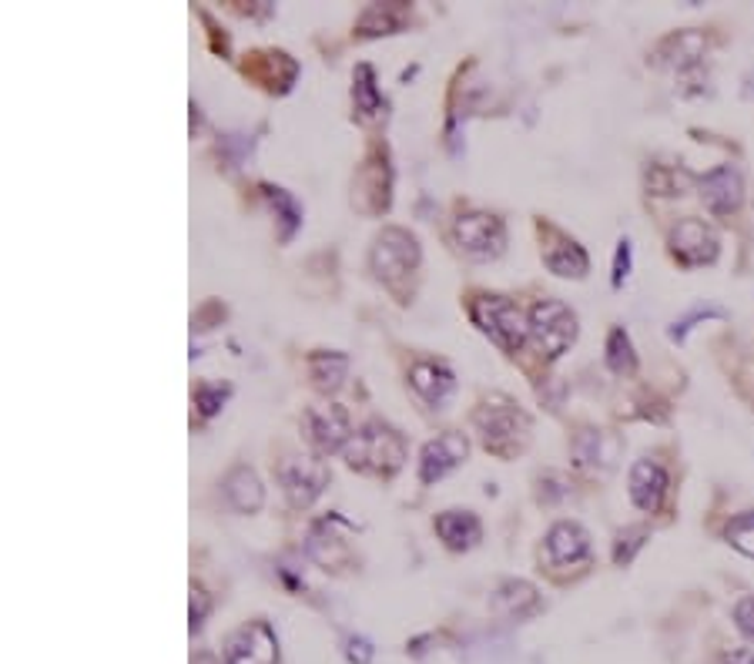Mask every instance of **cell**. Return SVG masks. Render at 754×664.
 <instances>
[{
  "label": "cell",
  "mask_w": 754,
  "mask_h": 664,
  "mask_svg": "<svg viewBox=\"0 0 754 664\" xmlns=\"http://www.w3.org/2000/svg\"><path fill=\"white\" fill-rule=\"evenodd\" d=\"M473 426L483 439V447L499 460L520 457L530 443V416L520 409L517 400L503 396V393H493L476 406Z\"/></svg>",
  "instance_id": "1"
},
{
  "label": "cell",
  "mask_w": 754,
  "mask_h": 664,
  "mask_svg": "<svg viewBox=\"0 0 754 664\" xmlns=\"http://www.w3.org/2000/svg\"><path fill=\"white\" fill-rule=\"evenodd\" d=\"M342 457H345L349 470H355V474L393 477L406 464V439L393 426L372 419V423H365L362 429L352 433Z\"/></svg>",
  "instance_id": "2"
},
{
  "label": "cell",
  "mask_w": 754,
  "mask_h": 664,
  "mask_svg": "<svg viewBox=\"0 0 754 664\" xmlns=\"http://www.w3.org/2000/svg\"><path fill=\"white\" fill-rule=\"evenodd\" d=\"M469 319L503 353H517L530 340V315L507 295H476L469 302Z\"/></svg>",
  "instance_id": "3"
},
{
  "label": "cell",
  "mask_w": 754,
  "mask_h": 664,
  "mask_svg": "<svg viewBox=\"0 0 754 664\" xmlns=\"http://www.w3.org/2000/svg\"><path fill=\"white\" fill-rule=\"evenodd\" d=\"M530 343L544 360H560L577 343V315L557 299H544L530 309Z\"/></svg>",
  "instance_id": "4"
},
{
  "label": "cell",
  "mask_w": 754,
  "mask_h": 664,
  "mask_svg": "<svg viewBox=\"0 0 754 664\" xmlns=\"http://www.w3.org/2000/svg\"><path fill=\"white\" fill-rule=\"evenodd\" d=\"M420 259H423L420 242L406 229H383L380 236H375L372 252H369V266H372L375 279H383L390 286L413 276L420 269Z\"/></svg>",
  "instance_id": "5"
},
{
  "label": "cell",
  "mask_w": 754,
  "mask_h": 664,
  "mask_svg": "<svg viewBox=\"0 0 754 664\" xmlns=\"http://www.w3.org/2000/svg\"><path fill=\"white\" fill-rule=\"evenodd\" d=\"M302 433H306V443L316 450V457H332V454H342L349 447L352 439V419H349V409L339 406V403H312L306 406L302 413Z\"/></svg>",
  "instance_id": "6"
},
{
  "label": "cell",
  "mask_w": 754,
  "mask_h": 664,
  "mask_svg": "<svg viewBox=\"0 0 754 664\" xmlns=\"http://www.w3.org/2000/svg\"><path fill=\"white\" fill-rule=\"evenodd\" d=\"M453 236L456 246L476 262H489L507 249V226H503L499 215L489 211H463L453 221Z\"/></svg>",
  "instance_id": "7"
},
{
  "label": "cell",
  "mask_w": 754,
  "mask_h": 664,
  "mask_svg": "<svg viewBox=\"0 0 754 664\" xmlns=\"http://www.w3.org/2000/svg\"><path fill=\"white\" fill-rule=\"evenodd\" d=\"M276 477H279V484H282L286 500H289L296 510L312 507V504L322 497V490L329 487V467L322 464V457H299V454H289V457L279 460Z\"/></svg>",
  "instance_id": "8"
},
{
  "label": "cell",
  "mask_w": 754,
  "mask_h": 664,
  "mask_svg": "<svg viewBox=\"0 0 754 664\" xmlns=\"http://www.w3.org/2000/svg\"><path fill=\"white\" fill-rule=\"evenodd\" d=\"M225 664H279V637L269 621H248L225 641Z\"/></svg>",
  "instance_id": "9"
},
{
  "label": "cell",
  "mask_w": 754,
  "mask_h": 664,
  "mask_svg": "<svg viewBox=\"0 0 754 664\" xmlns=\"http://www.w3.org/2000/svg\"><path fill=\"white\" fill-rule=\"evenodd\" d=\"M390 188H393L390 162H386V155H383L380 148H375V152L362 162V168H359V175H355V181H352V205H355L359 211H365V215L386 211V208H390Z\"/></svg>",
  "instance_id": "10"
},
{
  "label": "cell",
  "mask_w": 754,
  "mask_h": 664,
  "mask_svg": "<svg viewBox=\"0 0 754 664\" xmlns=\"http://www.w3.org/2000/svg\"><path fill=\"white\" fill-rule=\"evenodd\" d=\"M544 558H547V568H554V571L587 564L590 561V533L577 520L554 523L544 540Z\"/></svg>",
  "instance_id": "11"
},
{
  "label": "cell",
  "mask_w": 754,
  "mask_h": 664,
  "mask_svg": "<svg viewBox=\"0 0 754 664\" xmlns=\"http://www.w3.org/2000/svg\"><path fill=\"white\" fill-rule=\"evenodd\" d=\"M469 457V439L459 429H446L436 439H430L423 454H420V480L423 484H436L446 474H453L456 467H463Z\"/></svg>",
  "instance_id": "12"
},
{
  "label": "cell",
  "mask_w": 754,
  "mask_h": 664,
  "mask_svg": "<svg viewBox=\"0 0 754 664\" xmlns=\"http://www.w3.org/2000/svg\"><path fill=\"white\" fill-rule=\"evenodd\" d=\"M671 252L681 266H711L717 259V236L701 218H684L671 232Z\"/></svg>",
  "instance_id": "13"
},
{
  "label": "cell",
  "mask_w": 754,
  "mask_h": 664,
  "mask_svg": "<svg viewBox=\"0 0 754 664\" xmlns=\"http://www.w3.org/2000/svg\"><path fill=\"white\" fill-rule=\"evenodd\" d=\"M342 520L339 517H329V520H319L309 527V537H306V550H309V558L326 568V571H342L349 561H352V553H349V543L335 533Z\"/></svg>",
  "instance_id": "14"
},
{
  "label": "cell",
  "mask_w": 754,
  "mask_h": 664,
  "mask_svg": "<svg viewBox=\"0 0 754 664\" xmlns=\"http://www.w3.org/2000/svg\"><path fill=\"white\" fill-rule=\"evenodd\" d=\"M701 198L707 205V211L714 215H731L741 208L744 201V181H741V172L731 168V165H721L714 172H707L701 178Z\"/></svg>",
  "instance_id": "15"
},
{
  "label": "cell",
  "mask_w": 754,
  "mask_h": 664,
  "mask_svg": "<svg viewBox=\"0 0 754 664\" xmlns=\"http://www.w3.org/2000/svg\"><path fill=\"white\" fill-rule=\"evenodd\" d=\"M627 490H631V500L638 510L654 513L664 504L668 494V470L658 460H638L631 467V480H627Z\"/></svg>",
  "instance_id": "16"
},
{
  "label": "cell",
  "mask_w": 754,
  "mask_h": 664,
  "mask_svg": "<svg viewBox=\"0 0 754 664\" xmlns=\"http://www.w3.org/2000/svg\"><path fill=\"white\" fill-rule=\"evenodd\" d=\"M410 386L416 390L420 400H426L430 406H443L453 390H456V376L446 363L440 360H420L410 366Z\"/></svg>",
  "instance_id": "17"
},
{
  "label": "cell",
  "mask_w": 754,
  "mask_h": 664,
  "mask_svg": "<svg viewBox=\"0 0 754 664\" xmlns=\"http://www.w3.org/2000/svg\"><path fill=\"white\" fill-rule=\"evenodd\" d=\"M547 236H550V242L544 246L547 269L554 276H560V279H583L587 269H590V259H587L583 246H577L574 239H567L564 232H557L550 226H547Z\"/></svg>",
  "instance_id": "18"
},
{
  "label": "cell",
  "mask_w": 754,
  "mask_h": 664,
  "mask_svg": "<svg viewBox=\"0 0 754 664\" xmlns=\"http://www.w3.org/2000/svg\"><path fill=\"white\" fill-rule=\"evenodd\" d=\"M436 533H440L446 550L463 553V550H473L483 540V523L473 510H443L436 517Z\"/></svg>",
  "instance_id": "19"
},
{
  "label": "cell",
  "mask_w": 754,
  "mask_h": 664,
  "mask_svg": "<svg viewBox=\"0 0 754 664\" xmlns=\"http://www.w3.org/2000/svg\"><path fill=\"white\" fill-rule=\"evenodd\" d=\"M493 611L510 621H527L544 611V601L530 581H503L493 594Z\"/></svg>",
  "instance_id": "20"
},
{
  "label": "cell",
  "mask_w": 754,
  "mask_h": 664,
  "mask_svg": "<svg viewBox=\"0 0 754 664\" xmlns=\"http://www.w3.org/2000/svg\"><path fill=\"white\" fill-rule=\"evenodd\" d=\"M225 500L235 513H259L266 504V487L251 467H235L225 477Z\"/></svg>",
  "instance_id": "21"
},
{
  "label": "cell",
  "mask_w": 754,
  "mask_h": 664,
  "mask_svg": "<svg viewBox=\"0 0 754 664\" xmlns=\"http://www.w3.org/2000/svg\"><path fill=\"white\" fill-rule=\"evenodd\" d=\"M248 61H245V74H251L256 77L262 87H269V91H289L292 87V74H279V68L286 71V68H296V61L286 54V51H251V54H245Z\"/></svg>",
  "instance_id": "22"
},
{
  "label": "cell",
  "mask_w": 754,
  "mask_h": 664,
  "mask_svg": "<svg viewBox=\"0 0 754 664\" xmlns=\"http://www.w3.org/2000/svg\"><path fill=\"white\" fill-rule=\"evenodd\" d=\"M345 373H349L345 353H332V350L309 353V376H312V386L319 393H335L345 383Z\"/></svg>",
  "instance_id": "23"
},
{
  "label": "cell",
  "mask_w": 754,
  "mask_h": 664,
  "mask_svg": "<svg viewBox=\"0 0 754 664\" xmlns=\"http://www.w3.org/2000/svg\"><path fill=\"white\" fill-rule=\"evenodd\" d=\"M352 101H355V111L362 118H375L383 111V94H380V84H375L372 64H359L355 68V74H352Z\"/></svg>",
  "instance_id": "24"
},
{
  "label": "cell",
  "mask_w": 754,
  "mask_h": 664,
  "mask_svg": "<svg viewBox=\"0 0 754 664\" xmlns=\"http://www.w3.org/2000/svg\"><path fill=\"white\" fill-rule=\"evenodd\" d=\"M607 366L617 376H634L638 373V353H634V343H631V336H627L623 325H613L610 336H607Z\"/></svg>",
  "instance_id": "25"
},
{
  "label": "cell",
  "mask_w": 754,
  "mask_h": 664,
  "mask_svg": "<svg viewBox=\"0 0 754 664\" xmlns=\"http://www.w3.org/2000/svg\"><path fill=\"white\" fill-rule=\"evenodd\" d=\"M262 191H266L269 205L276 208V215H279V221H282L279 239L289 242V239L296 236V229L302 226V208H299V201H296L286 188H279V185H262Z\"/></svg>",
  "instance_id": "26"
},
{
  "label": "cell",
  "mask_w": 754,
  "mask_h": 664,
  "mask_svg": "<svg viewBox=\"0 0 754 664\" xmlns=\"http://www.w3.org/2000/svg\"><path fill=\"white\" fill-rule=\"evenodd\" d=\"M651 540V530L644 523H634V527H623L613 540V564L617 568H631L638 550Z\"/></svg>",
  "instance_id": "27"
},
{
  "label": "cell",
  "mask_w": 754,
  "mask_h": 664,
  "mask_svg": "<svg viewBox=\"0 0 754 664\" xmlns=\"http://www.w3.org/2000/svg\"><path fill=\"white\" fill-rule=\"evenodd\" d=\"M400 28H403V18H400L393 8H386V4H372V8H365L362 18H359V34H362V38L393 34V31H400Z\"/></svg>",
  "instance_id": "28"
},
{
  "label": "cell",
  "mask_w": 754,
  "mask_h": 664,
  "mask_svg": "<svg viewBox=\"0 0 754 664\" xmlns=\"http://www.w3.org/2000/svg\"><path fill=\"white\" fill-rule=\"evenodd\" d=\"M727 543L741 553H747V558H754V510H744L737 513L731 523H727Z\"/></svg>",
  "instance_id": "29"
},
{
  "label": "cell",
  "mask_w": 754,
  "mask_h": 664,
  "mask_svg": "<svg viewBox=\"0 0 754 664\" xmlns=\"http://www.w3.org/2000/svg\"><path fill=\"white\" fill-rule=\"evenodd\" d=\"M228 393H231L228 386H208V383L198 386V390H195V406H198V413H202V416H215V413L225 406Z\"/></svg>",
  "instance_id": "30"
},
{
  "label": "cell",
  "mask_w": 754,
  "mask_h": 664,
  "mask_svg": "<svg viewBox=\"0 0 754 664\" xmlns=\"http://www.w3.org/2000/svg\"><path fill=\"white\" fill-rule=\"evenodd\" d=\"M208 611H211V598H208V591H205V588H198V584H192V604H188V624H192V634H195V631H202V624H205Z\"/></svg>",
  "instance_id": "31"
},
{
  "label": "cell",
  "mask_w": 754,
  "mask_h": 664,
  "mask_svg": "<svg viewBox=\"0 0 754 664\" xmlns=\"http://www.w3.org/2000/svg\"><path fill=\"white\" fill-rule=\"evenodd\" d=\"M627 276H631V239H620L617 242V256H613V289H620L627 282Z\"/></svg>",
  "instance_id": "32"
},
{
  "label": "cell",
  "mask_w": 754,
  "mask_h": 664,
  "mask_svg": "<svg viewBox=\"0 0 754 664\" xmlns=\"http://www.w3.org/2000/svg\"><path fill=\"white\" fill-rule=\"evenodd\" d=\"M734 624H737V631H741L744 637L754 641V598H741V601L734 604Z\"/></svg>",
  "instance_id": "33"
},
{
  "label": "cell",
  "mask_w": 754,
  "mask_h": 664,
  "mask_svg": "<svg viewBox=\"0 0 754 664\" xmlns=\"http://www.w3.org/2000/svg\"><path fill=\"white\" fill-rule=\"evenodd\" d=\"M372 654H375V651H372V644H369L365 637L355 634V637L345 641V657H349V664H369Z\"/></svg>",
  "instance_id": "34"
},
{
  "label": "cell",
  "mask_w": 754,
  "mask_h": 664,
  "mask_svg": "<svg viewBox=\"0 0 754 664\" xmlns=\"http://www.w3.org/2000/svg\"><path fill=\"white\" fill-rule=\"evenodd\" d=\"M707 315H721V309H704V312H694L691 319H684V322H674V329H671V336L674 340H684V332L694 325V322H701V319H707Z\"/></svg>",
  "instance_id": "35"
},
{
  "label": "cell",
  "mask_w": 754,
  "mask_h": 664,
  "mask_svg": "<svg viewBox=\"0 0 754 664\" xmlns=\"http://www.w3.org/2000/svg\"><path fill=\"white\" fill-rule=\"evenodd\" d=\"M721 664H754V651L747 647H731L721 654Z\"/></svg>",
  "instance_id": "36"
},
{
  "label": "cell",
  "mask_w": 754,
  "mask_h": 664,
  "mask_svg": "<svg viewBox=\"0 0 754 664\" xmlns=\"http://www.w3.org/2000/svg\"><path fill=\"white\" fill-rule=\"evenodd\" d=\"M198 664H221V661H215V657H202Z\"/></svg>",
  "instance_id": "37"
}]
</instances>
